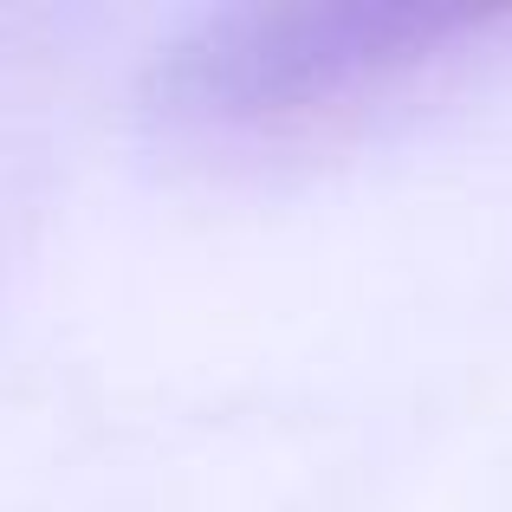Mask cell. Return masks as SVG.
I'll return each mask as SVG.
<instances>
[{"label": "cell", "mask_w": 512, "mask_h": 512, "mask_svg": "<svg viewBox=\"0 0 512 512\" xmlns=\"http://www.w3.org/2000/svg\"><path fill=\"white\" fill-rule=\"evenodd\" d=\"M487 7H435V0H357V7L266 13L240 39L201 52V98L221 111L279 117L325 111L338 98L376 91L415 65L487 33Z\"/></svg>", "instance_id": "cell-1"}]
</instances>
